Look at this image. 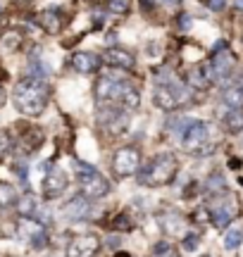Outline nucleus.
Returning a JSON list of instances; mask_svg holds the SVG:
<instances>
[{
	"label": "nucleus",
	"mask_w": 243,
	"mask_h": 257,
	"mask_svg": "<svg viewBox=\"0 0 243 257\" xmlns=\"http://www.w3.org/2000/svg\"><path fill=\"white\" fill-rule=\"evenodd\" d=\"M95 100L100 105H122L127 110H136L141 105V95L131 83L122 81V79H112V76H100L95 81Z\"/></svg>",
	"instance_id": "nucleus-1"
},
{
	"label": "nucleus",
	"mask_w": 243,
	"mask_h": 257,
	"mask_svg": "<svg viewBox=\"0 0 243 257\" xmlns=\"http://www.w3.org/2000/svg\"><path fill=\"white\" fill-rule=\"evenodd\" d=\"M48 105V86L43 79L27 76L15 88V107L27 117H38Z\"/></svg>",
	"instance_id": "nucleus-2"
},
{
	"label": "nucleus",
	"mask_w": 243,
	"mask_h": 257,
	"mask_svg": "<svg viewBox=\"0 0 243 257\" xmlns=\"http://www.w3.org/2000/svg\"><path fill=\"white\" fill-rule=\"evenodd\" d=\"M177 157L165 153V155L153 157L148 165L141 169L139 174V184L141 186H150V188H158V186L169 184L174 174H177Z\"/></svg>",
	"instance_id": "nucleus-3"
},
{
	"label": "nucleus",
	"mask_w": 243,
	"mask_h": 257,
	"mask_svg": "<svg viewBox=\"0 0 243 257\" xmlns=\"http://www.w3.org/2000/svg\"><path fill=\"white\" fill-rule=\"evenodd\" d=\"M193 100V88L184 86L179 81L172 83H155V91H153V102L158 105L160 110H177L181 105Z\"/></svg>",
	"instance_id": "nucleus-4"
},
{
	"label": "nucleus",
	"mask_w": 243,
	"mask_h": 257,
	"mask_svg": "<svg viewBox=\"0 0 243 257\" xmlns=\"http://www.w3.org/2000/svg\"><path fill=\"white\" fill-rule=\"evenodd\" d=\"M74 169H76V179H79V188H81V193L88 200H98V198H105L110 193L107 179L100 172H95V167L74 160Z\"/></svg>",
	"instance_id": "nucleus-5"
},
{
	"label": "nucleus",
	"mask_w": 243,
	"mask_h": 257,
	"mask_svg": "<svg viewBox=\"0 0 243 257\" xmlns=\"http://www.w3.org/2000/svg\"><path fill=\"white\" fill-rule=\"evenodd\" d=\"M181 146L186 153H193V155H207L212 150V143H210V126L205 121H191L186 126V131L181 134Z\"/></svg>",
	"instance_id": "nucleus-6"
},
{
	"label": "nucleus",
	"mask_w": 243,
	"mask_h": 257,
	"mask_svg": "<svg viewBox=\"0 0 243 257\" xmlns=\"http://www.w3.org/2000/svg\"><path fill=\"white\" fill-rule=\"evenodd\" d=\"M234 67H236V57L229 53L226 41H217V46L212 48V62H210L212 79H215V81L229 79V74L234 72Z\"/></svg>",
	"instance_id": "nucleus-7"
},
{
	"label": "nucleus",
	"mask_w": 243,
	"mask_h": 257,
	"mask_svg": "<svg viewBox=\"0 0 243 257\" xmlns=\"http://www.w3.org/2000/svg\"><path fill=\"white\" fill-rule=\"evenodd\" d=\"M139 167H141V153H139V148L127 146V148L114 150V155H112V169H114V174L119 176V179L136 174V172H139Z\"/></svg>",
	"instance_id": "nucleus-8"
},
{
	"label": "nucleus",
	"mask_w": 243,
	"mask_h": 257,
	"mask_svg": "<svg viewBox=\"0 0 243 257\" xmlns=\"http://www.w3.org/2000/svg\"><path fill=\"white\" fill-rule=\"evenodd\" d=\"M98 124L107 131V134H122L124 128L129 126V117H127V112L119 110L117 105L112 102H107V105H100V110H98Z\"/></svg>",
	"instance_id": "nucleus-9"
},
{
	"label": "nucleus",
	"mask_w": 243,
	"mask_h": 257,
	"mask_svg": "<svg viewBox=\"0 0 243 257\" xmlns=\"http://www.w3.org/2000/svg\"><path fill=\"white\" fill-rule=\"evenodd\" d=\"M17 229H19V236L27 238L31 248H46L48 245L46 224H41L36 217H19Z\"/></svg>",
	"instance_id": "nucleus-10"
},
{
	"label": "nucleus",
	"mask_w": 243,
	"mask_h": 257,
	"mask_svg": "<svg viewBox=\"0 0 243 257\" xmlns=\"http://www.w3.org/2000/svg\"><path fill=\"white\" fill-rule=\"evenodd\" d=\"M60 214H62L67 221H84L93 214V207H91V200H88L86 195H76V198H72V200H67L65 205H62Z\"/></svg>",
	"instance_id": "nucleus-11"
},
{
	"label": "nucleus",
	"mask_w": 243,
	"mask_h": 257,
	"mask_svg": "<svg viewBox=\"0 0 243 257\" xmlns=\"http://www.w3.org/2000/svg\"><path fill=\"white\" fill-rule=\"evenodd\" d=\"M100 248V240L93 233H84V236H76L72 238V243L67 245V257H95Z\"/></svg>",
	"instance_id": "nucleus-12"
},
{
	"label": "nucleus",
	"mask_w": 243,
	"mask_h": 257,
	"mask_svg": "<svg viewBox=\"0 0 243 257\" xmlns=\"http://www.w3.org/2000/svg\"><path fill=\"white\" fill-rule=\"evenodd\" d=\"M67 174L62 172V169H50L48 172V176L43 179V198H48V200H53V198H57V195H62L67 188Z\"/></svg>",
	"instance_id": "nucleus-13"
},
{
	"label": "nucleus",
	"mask_w": 243,
	"mask_h": 257,
	"mask_svg": "<svg viewBox=\"0 0 243 257\" xmlns=\"http://www.w3.org/2000/svg\"><path fill=\"white\" fill-rule=\"evenodd\" d=\"M103 60L110 67H114V69H124V72H131L134 67H136V60H134V55H131L129 50H124V48H107L103 53Z\"/></svg>",
	"instance_id": "nucleus-14"
},
{
	"label": "nucleus",
	"mask_w": 243,
	"mask_h": 257,
	"mask_svg": "<svg viewBox=\"0 0 243 257\" xmlns=\"http://www.w3.org/2000/svg\"><path fill=\"white\" fill-rule=\"evenodd\" d=\"M236 214V205L229 200H222L217 202V205H212V210H210V221L215 224L217 229H224L229 221L234 219Z\"/></svg>",
	"instance_id": "nucleus-15"
},
{
	"label": "nucleus",
	"mask_w": 243,
	"mask_h": 257,
	"mask_svg": "<svg viewBox=\"0 0 243 257\" xmlns=\"http://www.w3.org/2000/svg\"><path fill=\"white\" fill-rule=\"evenodd\" d=\"M72 67L79 74H93L100 69V57L95 53H74L72 55Z\"/></svg>",
	"instance_id": "nucleus-16"
},
{
	"label": "nucleus",
	"mask_w": 243,
	"mask_h": 257,
	"mask_svg": "<svg viewBox=\"0 0 243 257\" xmlns=\"http://www.w3.org/2000/svg\"><path fill=\"white\" fill-rule=\"evenodd\" d=\"M36 22L46 34H57L60 29L65 27V17H62L57 10H43V12H38Z\"/></svg>",
	"instance_id": "nucleus-17"
},
{
	"label": "nucleus",
	"mask_w": 243,
	"mask_h": 257,
	"mask_svg": "<svg viewBox=\"0 0 243 257\" xmlns=\"http://www.w3.org/2000/svg\"><path fill=\"white\" fill-rule=\"evenodd\" d=\"M222 124H224V128L231 131V134L243 131V110L241 107H229V112L222 114Z\"/></svg>",
	"instance_id": "nucleus-18"
},
{
	"label": "nucleus",
	"mask_w": 243,
	"mask_h": 257,
	"mask_svg": "<svg viewBox=\"0 0 243 257\" xmlns=\"http://www.w3.org/2000/svg\"><path fill=\"white\" fill-rule=\"evenodd\" d=\"M210 74H207V64H198V67H193L191 69V74H188V86L191 88H207L210 86Z\"/></svg>",
	"instance_id": "nucleus-19"
},
{
	"label": "nucleus",
	"mask_w": 243,
	"mask_h": 257,
	"mask_svg": "<svg viewBox=\"0 0 243 257\" xmlns=\"http://www.w3.org/2000/svg\"><path fill=\"white\" fill-rule=\"evenodd\" d=\"M19 143L24 146L27 153H31V150H36V148L43 143V134H41L38 128H27V131L22 134V138H19Z\"/></svg>",
	"instance_id": "nucleus-20"
},
{
	"label": "nucleus",
	"mask_w": 243,
	"mask_h": 257,
	"mask_svg": "<svg viewBox=\"0 0 243 257\" xmlns=\"http://www.w3.org/2000/svg\"><path fill=\"white\" fill-rule=\"evenodd\" d=\"M12 205H17V191L10 184H0V212L10 210Z\"/></svg>",
	"instance_id": "nucleus-21"
},
{
	"label": "nucleus",
	"mask_w": 243,
	"mask_h": 257,
	"mask_svg": "<svg viewBox=\"0 0 243 257\" xmlns=\"http://www.w3.org/2000/svg\"><path fill=\"white\" fill-rule=\"evenodd\" d=\"M38 210V205H36V198L34 195H22L17 200V212H19V217H34V212Z\"/></svg>",
	"instance_id": "nucleus-22"
},
{
	"label": "nucleus",
	"mask_w": 243,
	"mask_h": 257,
	"mask_svg": "<svg viewBox=\"0 0 243 257\" xmlns=\"http://www.w3.org/2000/svg\"><path fill=\"white\" fill-rule=\"evenodd\" d=\"M222 100H224L226 107H241L243 105V88H238V86L226 88V91L222 93Z\"/></svg>",
	"instance_id": "nucleus-23"
},
{
	"label": "nucleus",
	"mask_w": 243,
	"mask_h": 257,
	"mask_svg": "<svg viewBox=\"0 0 243 257\" xmlns=\"http://www.w3.org/2000/svg\"><path fill=\"white\" fill-rule=\"evenodd\" d=\"M243 243V226H234L224 233V248L236 250Z\"/></svg>",
	"instance_id": "nucleus-24"
},
{
	"label": "nucleus",
	"mask_w": 243,
	"mask_h": 257,
	"mask_svg": "<svg viewBox=\"0 0 243 257\" xmlns=\"http://www.w3.org/2000/svg\"><path fill=\"white\" fill-rule=\"evenodd\" d=\"M188 124H191V119H188V117H179V114H174V117H169V119H167L165 128H167V131H172V134H184Z\"/></svg>",
	"instance_id": "nucleus-25"
},
{
	"label": "nucleus",
	"mask_w": 243,
	"mask_h": 257,
	"mask_svg": "<svg viewBox=\"0 0 243 257\" xmlns=\"http://www.w3.org/2000/svg\"><path fill=\"white\" fill-rule=\"evenodd\" d=\"M112 229L114 231H131L134 229V221H131L127 214H117L112 219Z\"/></svg>",
	"instance_id": "nucleus-26"
},
{
	"label": "nucleus",
	"mask_w": 243,
	"mask_h": 257,
	"mask_svg": "<svg viewBox=\"0 0 243 257\" xmlns=\"http://www.w3.org/2000/svg\"><path fill=\"white\" fill-rule=\"evenodd\" d=\"M29 72L34 74V79H46V76H48V67H46V64H41L38 60H34V62L29 64Z\"/></svg>",
	"instance_id": "nucleus-27"
},
{
	"label": "nucleus",
	"mask_w": 243,
	"mask_h": 257,
	"mask_svg": "<svg viewBox=\"0 0 243 257\" xmlns=\"http://www.w3.org/2000/svg\"><path fill=\"white\" fill-rule=\"evenodd\" d=\"M153 252H155V257H167L169 252H172V245H169V243H165V240H160V243H155Z\"/></svg>",
	"instance_id": "nucleus-28"
},
{
	"label": "nucleus",
	"mask_w": 243,
	"mask_h": 257,
	"mask_svg": "<svg viewBox=\"0 0 243 257\" xmlns=\"http://www.w3.org/2000/svg\"><path fill=\"white\" fill-rule=\"evenodd\" d=\"M198 243H200L198 233H188V236H184V250H196Z\"/></svg>",
	"instance_id": "nucleus-29"
},
{
	"label": "nucleus",
	"mask_w": 243,
	"mask_h": 257,
	"mask_svg": "<svg viewBox=\"0 0 243 257\" xmlns=\"http://www.w3.org/2000/svg\"><path fill=\"white\" fill-rule=\"evenodd\" d=\"M110 10L117 12V15H124L129 8H127V3H124V0H110Z\"/></svg>",
	"instance_id": "nucleus-30"
},
{
	"label": "nucleus",
	"mask_w": 243,
	"mask_h": 257,
	"mask_svg": "<svg viewBox=\"0 0 243 257\" xmlns=\"http://www.w3.org/2000/svg\"><path fill=\"white\" fill-rule=\"evenodd\" d=\"M207 188H210V191H215V188H224V179H222L219 174H215L210 181H207Z\"/></svg>",
	"instance_id": "nucleus-31"
},
{
	"label": "nucleus",
	"mask_w": 243,
	"mask_h": 257,
	"mask_svg": "<svg viewBox=\"0 0 243 257\" xmlns=\"http://www.w3.org/2000/svg\"><path fill=\"white\" fill-rule=\"evenodd\" d=\"M205 3H207V8L212 10V12H222L224 5H226V0H205Z\"/></svg>",
	"instance_id": "nucleus-32"
},
{
	"label": "nucleus",
	"mask_w": 243,
	"mask_h": 257,
	"mask_svg": "<svg viewBox=\"0 0 243 257\" xmlns=\"http://www.w3.org/2000/svg\"><path fill=\"white\" fill-rule=\"evenodd\" d=\"M191 24H193V19L188 17V15H181V17H179V29L186 31V29H191Z\"/></svg>",
	"instance_id": "nucleus-33"
},
{
	"label": "nucleus",
	"mask_w": 243,
	"mask_h": 257,
	"mask_svg": "<svg viewBox=\"0 0 243 257\" xmlns=\"http://www.w3.org/2000/svg\"><path fill=\"white\" fill-rule=\"evenodd\" d=\"M17 34H10V36L8 38H5V48H8V50H12V48H15V46H17V43H15V41H17Z\"/></svg>",
	"instance_id": "nucleus-34"
},
{
	"label": "nucleus",
	"mask_w": 243,
	"mask_h": 257,
	"mask_svg": "<svg viewBox=\"0 0 243 257\" xmlns=\"http://www.w3.org/2000/svg\"><path fill=\"white\" fill-rule=\"evenodd\" d=\"M153 5H155V3H153V0H141V8L146 10V12H148V10L153 8Z\"/></svg>",
	"instance_id": "nucleus-35"
},
{
	"label": "nucleus",
	"mask_w": 243,
	"mask_h": 257,
	"mask_svg": "<svg viewBox=\"0 0 243 257\" xmlns=\"http://www.w3.org/2000/svg\"><path fill=\"white\" fill-rule=\"evenodd\" d=\"M5 150H8V138L0 136V153H5Z\"/></svg>",
	"instance_id": "nucleus-36"
},
{
	"label": "nucleus",
	"mask_w": 243,
	"mask_h": 257,
	"mask_svg": "<svg viewBox=\"0 0 243 257\" xmlns=\"http://www.w3.org/2000/svg\"><path fill=\"white\" fill-rule=\"evenodd\" d=\"M196 221H205V210H196Z\"/></svg>",
	"instance_id": "nucleus-37"
},
{
	"label": "nucleus",
	"mask_w": 243,
	"mask_h": 257,
	"mask_svg": "<svg viewBox=\"0 0 243 257\" xmlns=\"http://www.w3.org/2000/svg\"><path fill=\"white\" fill-rule=\"evenodd\" d=\"M5 100H8V95H5V88H3V86H0V107H3V105H5Z\"/></svg>",
	"instance_id": "nucleus-38"
},
{
	"label": "nucleus",
	"mask_w": 243,
	"mask_h": 257,
	"mask_svg": "<svg viewBox=\"0 0 243 257\" xmlns=\"http://www.w3.org/2000/svg\"><path fill=\"white\" fill-rule=\"evenodd\" d=\"M114 257H131L129 252H114Z\"/></svg>",
	"instance_id": "nucleus-39"
},
{
	"label": "nucleus",
	"mask_w": 243,
	"mask_h": 257,
	"mask_svg": "<svg viewBox=\"0 0 243 257\" xmlns=\"http://www.w3.org/2000/svg\"><path fill=\"white\" fill-rule=\"evenodd\" d=\"M236 8H238V10H243V0H236Z\"/></svg>",
	"instance_id": "nucleus-40"
},
{
	"label": "nucleus",
	"mask_w": 243,
	"mask_h": 257,
	"mask_svg": "<svg viewBox=\"0 0 243 257\" xmlns=\"http://www.w3.org/2000/svg\"><path fill=\"white\" fill-rule=\"evenodd\" d=\"M165 3H167V5H177L179 0H165Z\"/></svg>",
	"instance_id": "nucleus-41"
},
{
	"label": "nucleus",
	"mask_w": 243,
	"mask_h": 257,
	"mask_svg": "<svg viewBox=\"0 0 243 257\" xmlns=\"http://www.w3.org/2000/svg\"><path fill=\"white\" fill-rule=\"evenodd\" d=\"M0 19H3V10H0Z\"/></svg>",
	"instance_id": "nucleus-42"
},
{
	"label": "nucleus",
	"mask_w": 243,
	"mask_h": 257,
	"mask_svg": "<svg viewBox=\"0 0 243 257\" xmlns=\"http://www.w3.org/2000/svg\"><path fill=\"white\" fill-rule=\"evenodd\" d=\"M0 76H3V69H0Z\"/></svg>",
	"instance_id": "nucleus-43"
}]
</instances>
